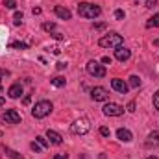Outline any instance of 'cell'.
Wrapping results in <instances>:
<instances>
[{"mask_svg": "<svg viewBox=\"0 0 159 159\" xmlns=\"http://www.w3.org/2000/svg\"><path fill=\"white\" fill-rule=\"evenodd\" d=\"M122 41H124V37H122L120 34L109 32V34H106L104 37H100L98 44H100L102 48H119L120 44H122Z\"/></svg>", "mask_w": 159, "mask_h": 159, "instance_id": "6da1fadb", "label": "cell"}, {"mask_svg": "<svg viewBox=\"0 0 159 159\" xmlns=\"http://www.w3.org/2000/svg\"><path fill=\"white\" fill-rule=\"evenodd\" d=\"M100 13H102V9H100V6H96V4L81 2L78 6V15L83 17V19H94V17H98Z\"/></svg>", "mask_w": 159, "mask_h": 159, "instance_id": "7a4b0ae2", "label": "cell"}, {"mask_svg": "<svg viewBox=\"0 0 159 159\" xmlns=\"http://www.w3.org/2000/svg\"><path fill=\"white\" fill-rule=\"evenodd\" d=\"M52 102H48V100H41L37 102L35 106H34V109H32V115L35 117V119H44V117H48L50 113H52Z\"/></svg>", "mask_w": 159, "mask_h": 159, "instance_id": "3957f363", "label": "cell"}, {"mask_svg": "<svg viewBox=\"0 0 159 159\" xmlns=\"http://www.w3.org/2000/svg\"><path fill=\"white\" fill-rule=\"evenodd\" d=\"M89 129H91V120L87 119V117H80V119L74 120L72 126H70V131H72L74 135H85Z\"/></svg>", "mask_w": 159, "mask_h": 159, "instance_id": "277c9868", "label": "cell"}, {"mask_svg": "<svg viewBox=\"0 0 159 159\" xmlns=\"http://www.w3.org/2000/svg\"><path fill=\"white\" fill-rule=\"evenodd\" d=\"M85 69H87V72H89L91 76H94V78H104V76H106V67H104V65H100V63H98V61H94V59H93V61H89Z\"/></svg>", "mask_w": 159, "mask_h": 159, "instance_id": "5b68a950", "label": "cell"}, {"mask_svg": "<svg viewBox=\"0 0 159 159\" xmlns=\"http://www.w3.org/2000/svg\"><path fill=\"white\" fill-rule=\"evenodd\" d=\"M104 115L106 117H120V115H124V107L119 106V104H106L104 106Z\"/></svg>", "mask_w": 159, "mask_h": 159, "instance_id": "8992f818", "label": "cell"}, {"mask_svg": "<svg viewBox=\"0 0 159 159\" xmlns=\"http://www.w3.org/2000/svg\"><path fill=\"white\" fill-rule=\"evenodd\" d=\"M91 98H93L94 102H106V100H109V93H107V89H104V87H94V89L91 91Z\"/></svg>", "mask_w": 159, "mask_h": 159, "instance_id": "52a82bcc", "label": "cell"}, {"mask_svg": "<svg viewBox=\"0 0 159 159\" xmlns=\"http://www.w3.org/2000/svg\"><path fill=\"white\" fill-rule=\"evenodd\" d=\"M2 120H4L6 124H19V122H20V115H19L15 109H7V111L2 115Z\"/></svg>", "mask_w": 159, "mask_h": 159, "instance_id": "ba28073f", "label": "cell"}, {"mask_svg": "<svg viewBox=\"0 0 159 159\" xmlns=\"http://www.w3.org/2000/svg\"><path fill=\"white\" fill-rule=\"evenodd\" d=\"M111 87H113L117 93H120V94H126V93H128V89H129V85H128L124 80H120V78L111 80Z\"/></svg>", "mask_w": 159, "mask_h": 159, "instance_id": "9c48e42d", "label": "cell"}, {"mask_svg": "<svg viewBox=\"0 0 159 159\" xmlns=\"http://www.w3.org/2000/svg\"><path fill=\"white\" fill-rule=\"evenodd\" d=\"M115 57H117L119 61H128V59L131 57V50H128V48H124V46H119V48L115 50Z\"/></svg>", "mask_w": 159, "mask_h": 159, "instance_id": "30bf717a", "label": "cell"}, {"mask_svg": "<svg viewBox=\"0 0 159 159\" xmlns=\"http://www.w3.org/2000/svg\"><path fill=\"white\" fill-rule=\"evenodd\" d=\"M117 137H119L122 143H129V141L133 139L131 131H129V129H126V128H119V129H117Z\"/></svg>", "mask_w": 159, "mask_h": 159, "instance_id": "8fae6325", "label": "cell"}, {"mask_svg": "<svg viewBox=\"0 0 159 159\" xmlns=\"http://www.w3.org/2000/svg\"><path fill=\"white\" fill-rule=\"evenodd\" d=\"M146 146L148 148H157L159 146V131H152L146 139Z\"/></svg>", "mask_w": 159, "mask_h": 159, "instance_id": "7c38bea8", "label": "cell"}, {"mask_svg": "<svg viewBox=\"0 0 159 159\" xmlns=\"http://www.w3.org/2000/svg\"><path fill=\"white\" fill-rule=\"evenodd\" d=\"M54 11H56V15H57L59 19H65V20H69V19L72 17V13H70L67 7H63V6H56Z\"/></svg>", "mask_w": 159, "mask_h": 159, "instance_id": "4fadbf2b", "label": "cell"}, {"mask_svg": "<svg viewBox=\"0 0 159 159\" xmlns=\"http://www.w3.org/2000/svg\"><path fill=\"white\" fill-rule=\"evenodd\" d=\"M7 94H9V98H19V96L22 94V85H20V83H13V85L7 89Z\"/></svg>", "mask_w": 159, "mask_h": 159, "instance_id": "5bb4252c", "label": "cell"}, {"mask_svg": "<svg viewBox=\"0 0 159 159\" xmlns=\"http://www.w3.org/2000/svg\"><path fill=\"white\" fill-rule=\"evenodd\" d=\"M46 137L50 139L52 144H61V143H63V137H61L57 131H54V129H48V131H46Z\"/></svg>", "mask_w": 159, "mask_h": 159, "instance_id": "9a60e30c", "label": "cell"}, {"mask_svg": "<svg viewBox=\"0 0 159 159\" xmlns=\"http://www.w3.org/2000/svg\"><path fill=\"white\" fill-rule=\"evenodd\" d=\"M65 83H67V80L63 78V76H56V78H52V85H54V87H65Z\"/></svg>", "mask_w": 159, "mask_h": 159, "instance_id": "2e32d148", "label": "cell"}, {"mask_svg": "<svg viewBox=\"0 0 159 159\" xmlns=\"http://www.w3.org/2000/svg\"><path fill=\"white\" fill-rule=\"evenodd\" d=\"M146 26H148V28H152V26L159 28V13H157V15H154V17H152V19L146 22Z\"/></svg>", "mask_w": 159, "mask_h": 159, "instance_id": "e0dca14e", "label": "cell"}, {"mask_svg": "<svg viewBox=\"0 0 159 159\" xmlns=\"http://www.w3.org/2000/svg\"><path fill=\"white\" fill-rule=\"evenodd\" d=\"M6 154H7L11 159H24L20 154H19V152H15V150H11V148H6Z\"/></svg>", "mask_w": 159, "mask_h": 159, "instance_id": "ac0fdd59", "label": "cell"}, {"mask_svg": "<svg viewBox=\"0 0 159 159\" xmlns=\"http://www.w3.org/2000/svg\"><path fill=\"white\" fill-rule=\"evenodd\" d=\"M139 85H141V80L137 78V76H131V78H129V87H133V89H137Z\"/></svg>", "mask_w": 159, "mask_h": 159, "instance_id": "d6986e66", "label": "cell"}, {"mask_svg": "<svg viewBox=\"0 0 159 159\" xmlns=\"http://www.w3.org/2000/svg\"><path fill=\"white\" fill-rule=\"evenodd\" d=\"M35 143H39L41 144V148H48V141H46V139H44V137H35Z\"/></svg>", "mask_w": 159, "mask_h": 159, "instance_id": "ffe728a7", "label": "cell"}, {"mask_svg": "<svg viewBox=\"0 0 159 159\" xmlns=\"http://www.w3.org/2000/svg\"><path fill=\"white\" fill-rule=\"evenodd\" d=\"M4 6L7 9H15L17 7V0H4Z\"/></svg>", "mask_w": 159, "mask_h": 159, "instance_id": "44dd1931", "label": "cell"}, {"mask_svg": "<svg viewBox=\"0 0 159 159\" xmlns=\"http://www.w3.org/2000/svg\"><path fill=\"white\" fill-rule=\"evenodd\" d=\"M20 24H22V13L17 11L15 13V26H20Z\"/></svg>", "mask_w": 159, "mask_h": 159, "instance_id": "7402d4cb", "label": "cell"}, {"mask_svg": "<svg viewBox=\"0 0 159 159\" xmlns=\"http://www.w3.org/2000/svg\"><path fill=\"white\" fill-rule=\"evenodd\" d=\"M43 28H44L46 32H52V30L56 28V24H54V22H44V24H43Z\"/></svg>", "mask_w": 159, "mask_h": 159, "instance_id": "603a6c76", "label": "cell"}, {"mask_svg": "<svg viewBox=\"0 0 159 159\" xmlns=\"http://www.w3.org/2000/svg\"><path fill=\"white\" fill-rule=\"evenodd\" d=\"M100 135H104V137H109V135H111V131H109V128H106V126H102V128H100Z\"/></svg>", "mask_w": 159, "mask_h": 159, "instance_id": "cb8c5ba5", "label": "cell"}, {"mask_svg": "<svg viewBox=\"0 0 159 159\" xmlns=\"http://www.w3.org/2000/svg\"><path fill=\"white\" fill-rule=\"evenodd\" d=\"M9 48H26L24 43H9Z\"/></svg>", "mask_w": 159, "mask_h": 159, "instance_id": "d4e9b609", "label": "cell"}, {"mask_svg": "<svg viewBox=\"0 0 159 159\" xmlns=\"http://www.w3.org/2000/svg\"><path fill=\"white\" fill-rule=\"evenodd\" d=\"M154 107H156V109L159 111V91L156 93V94H154Z\"/></svg>", "mask_w": 159, "mask_h": 159, "instance_id": "484cf974", "label": "cell"}, {"mask_svg": "<svg viewBox=\"0 0 159 159\" xmlns=\"http://www.w3.org/2000/svg\"><path fill=\"white\" fill-rule=\"evenodd\" d=\"M30 146H32V150H34V152H39V150H41V144H39V143H32Z\"/></svg>", "mask_w": 159, "mask_h": 159, "instance_id": "4316f807", "label": "cell"}, {"mask_svg": "<svg viewBox=\"0 0 159 159\" xmlns=\"http://www.w3.org/2000/svg\"><path fill=\"white\" fill-rule=\"evenodd\" d=\"M115 17H117V19H124L126 15H124V11H122V9H117V11H115Z\"/></svg>", "mask_w": 159, "mask_h": 159, "instance_id": "83f0119b", "label": "cell"}, {"mask_svg": "<svg viewBox=\"0 0 159 159\" xmlns=\"http://www.w3.org/2000/svg\"><path fill=\"white\" fill-rule=\"evenodd\" d=\"M126 109H128V111H129V113H133V111H135V102H129V104H128V107H126Z\"/></svg>", "mask_w": 159, "mask_h": 159, "instance_id": "f1b7e54d", "label": "cell"}, {"mask_svg": "<svg viewBox=\"0 0 159 159\" xmlns=\"http://www.w3.org/2000/svg\"><path fill=\"white\" fill-rule=\"evenodd\" d=\"M157 6V0H148L146 2V7H156Z\"/></svg>", "mask_w": 159, "mask_h": 159, "instance_id": "f546056e", "label": "cell"}, {"mask_svg": "<svg viewBox=\"0 0 159 159\" xmlns=\"http://www.w3.org/2000/svg\"><path fill=\"white\" fill-rule=\"evenodd\" d=\"M54 159H69V156H67V154H56Z\"/></svg>", "mask_w": 159, "mask_h": 159, "instance_id": "4dcf8cb0", "label": "cell"}, {"mask_svg": "<svg viewBox=\"0 0 159 159\" xmlns=\"http://www.w3.org/2000/svg\"><path fill=\"white\" fill-rule=\"evenodd\" d=\"M102 63H106V65H111V57H109V56L102 57Z\"/></svg>", "mask_w": 159, "mask_h": 159, "instance_id": "1f68e13d", "label": "cell"}, {"mask_svg": "<svg viewBox=\"0 0 159 159\" xmlns=\"http://www.w3.org/2000/svg\"><path fill=\"white\" fill-rule=\"evenodd\" d=\"M65 67H67V63H57V69H59V70H63Z\"/></svg>", "mask_w": 159, "mask_h": 159, "instance_id": "d6a6232c", "label": "cell"}, {"mask_svg": "<svg viewBox=\"0 0 159 159\" xmlns=\"http://www.w3.org/2000/svg\"><path fill=\"white\" fill-rule=\"evenodd\" d=\"M30 100H32V98H30V96H26V98L22 100V104H24V106H28V104H30Z\"/></svg>", "mask_w": 159, "mask_h": 159, "instance_id": "836d02e7", "label": "cell"}, {"mask_svg": "<svg viewBox=\"0 0 159 159\" xmlns=\"http://www.w3.org/2000/svg\"><path fill=\"white\" fill-rule=\"evenodd\" d=\"M4 104H6V98H4V96H0V106H4Z\"/></svg>", "mask_w": 159, "mask_h": 159, "instance_id": "e575fe53", "label": "cell"}, {"mask_svg": "<svg viewBox=\"0 0 159 159\" xmlns=\"http://www.w3.org/2000/svg\"><path fill=\"white\" fill-rule=\"evenodd\" d=\"M148 159H157V157H154V156H152V157H148Z\"/></svg>", "mask_w": 159, "mask_h": 159, "instance_id": "d590c367", "label": "cell"}, {"mask_svg": "<svg viewBox=\"0 0 159 159\" xmlns=\"http://www.w3.org/2000/svg\"><path fill=\"white\" fill-rule=\"evenodd\" d=\"M0 91H2V83H0Z\"/></svg>", "mask_w": 159, "mask_h": 159, "instance_id": "8d00e7d4", "label": "cell"}]
</instances>
